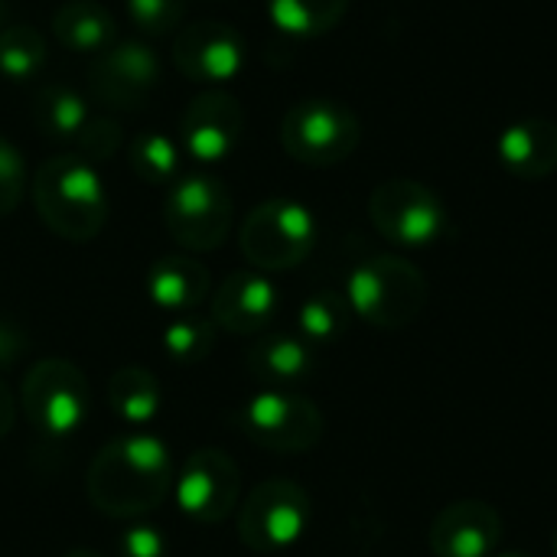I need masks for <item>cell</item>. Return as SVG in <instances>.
<instances>
[{
    "instance_id": "1",
    "label": "cell",
    "mask_w": 557,
    "mask_h": 557,
    "mask_svg": "<svg viewBox=\"0 0 557 557\" xmlns=\"http://www.w3.org/2000/svg\"><path fill=\"white\" fill-rule=\"evenodd\" d=\"M173 460L157 434L134 431L104 444L85 476L88 503L108 519H137L163 506L173 490Z\"/></svg>"
},
{
    "instance_id": "2",
    "label": "cell",
    "mask_w": 557,
    "mask_h": 557,
    "mask_svg": "<svg viewBox=\"0 0 557 557\" xmlns=\"http://www.w3.org/2000/svg\"><path fill=\"white\" fill-rule=\"evenodd\" d=\"M33 206L42 225L65 242H91L108 222L104 183L78 153H59L36 170Z\"/></svg>"
},
{
    "instance_id": "3",
    "label": "cell",
    "mask_w": 557,
    "mask_h": 557,
    "mask_svg": "<svg viewBox=\"0 0 557 557\" xmlns=\"http://www.w3.org/2000/svg\"><path fill=\"white\" fill-rule=\"evenodd\" d=\"M346 300L362 323L375 330H405L428 304V277L401 255H372L349 274Z\"/></svg>"
},
{
    "instance_id": "4",
    "label": "cell",
    "mask_w": 557,
    "mask_h": 557,
    "mask_svg": "<svg viewBox=\"0 0 557 557\" xmlns=\"http://www.w3.org/2000/svg\"><path fill=\"white\" fill-rule=\"evenodd\" d=\"M238 245L248 264L261 274L294 271L317 245V219L297 199H268L245 215Z\"/></svg>"
},
{
    "instance_id": "5",
    "label": "cell",
    "mask_w": 557,
    "mask_h": 557,
    "mask_svg": "<svg viewBox=\"0 0 557 557\" xmlns=\"http://www.w3.org/2000/svg\"><path fill=\"white\" fill-rule=\"evenodd\" d=\"M359 140L362 124L356 111L336 98H304L281 121V144L304 166H336L356 153Z\"/></svg>"
},
{
    "instance_id": "6",
    "label": "cell",
    "mask_w": 557,
    "mask_h": 557,
    "mask_svg": "<svg viewBox=\"0 0 557 557\" xmlns=\"http://www.w3.org/2000/svg\"><path fill=\"white\" fill-rule=\"evenodd\" d=\"M232 193L209 173L180 176L163 202V225L186 251H215L232 232Z\"/></svg>"
},
{
    "instance_id": "7",
    "label": "cell",
    "mask_w": 557,
    "mask_h": 557,
    "mask_svg": "<svg viewBox=\"0 0 557 557\" xmlns=\"http://www.w3.org/2000/svg\"><path fill=\"white\" fill-rule=\"evenodd\" d=\"M369 219L382 238L401 248H428L450 228L444 199L421 180H385L369 196Z\"/></svg>"
},
{
    "instance_id": "8",
    "label": "cell",
    "mask_w": 557,
    "mask_h": 557,
    "mask_svg": "<svg viewBox=\"0 0 557 557\" xmlns=\"http://www.w3.org/2000/svg\"><path fill=\"white\" fill-rule=\"evenodd\" d=\"M20 401L29 424L42 437L59 441L85 424L91 408V392L85 372L69 359H39L36 366H29L23 379Z\"/></svg>"
},
{
    "instance_id": "9",
    "label": "cell",
    "mask_w": 557,
    "mask_h": 557,
    "mask_svg": "<svg viewBox=\"0 0 557 557\" xmlns=\"http://www.w3.org/2000/svg\"><path fill=\"white\" fill-rule=\"evenodd\" d=\"M310 496L294 480H264L238 506V539L255 555L294 548L310 525Z\"/></svg>"
},
{
    "instance_id": "10",
    "label": "cell",
    "mask_w": 557,
    "mask_h": 557,
    "mask_svg": "<svg viewBox=\"0 0 557 557\" xmlns=\"http://www.w3.org/2000/svg\"><path fill=\"white\" fill-rule=\"evenodd\" d=\"M238 431L271 454H307L323 437V411L294 392L268 388L238 408Z\"/></svg>"
},
{
    "instance_id": "11",
    "label": "cell",
    "mask_w": 557,
    "mask_h": 557,
    "mask_svg": "<svg viewBox=\"0 0 557 557\" xmlns=\"http://www.w3.org/2000/svg\"><path fill=\"white\" fill-rule=\"evenodd\" d=\"M173 493H176L180 509L193 522L222 525L238 509V496H242L238 463L219 447L193 450L180 476L173 480Z\"/></svg>"
},
{
    "instance_id": "12",
    "label": "cell",
    "mask_w": 557,
    "mask_h": 557,
    "mask_svg": "<svg viewBox=\"0 0 557 557\" xmlns=\"http://www.w3.org/2000/svg\"><path fill=\"white\" fill-rule=\"evenodd\" d=\"M160 85V55L147 42H114L95 55L88 69V91L111 111H137Z\"/></svg>"
},
{
    "instance_id": "13",
    "label": "cell",
    "mask_w": 557,
    "mask_h": 557,
    "mask_svg": "<svg viewBox=\"0 0 557 557\" xmlns=\"http://www.w3.org/2000/svg\"><path fill=\"white\" fill-rule=\"evenodd\" d=\"M173 65L189 82H228L245 65V39L222 20L186 23L173 39Z\"/></svg>"
},
{
    "instance_id": "14",
    "label": "cell",
    "mask_w": 557,
    "mask_h": 557,
    "mask_svg": "<svg viewBox=\"0 0 557 557\" xmlns=\"http://www.w3.org/2000/svg\"><path fill=\"white\" fill-rule=\"evenodd\" d=\"M242 127H245L242 101L222 88H212L186 104L180 117V147L199 163H219L238 147Z\"/></svg>"
},
{
    "instance_id": "15",
    "label": "cell",
    "mask_w": 557,
    "mask_h": 557,
    "mask_svg": "<svg viewBox=\"0 0 557 557\" xmlns=\"http://www.w3.org/2000/svg\"><path fill=\"white\" fill-rule=\"evenodd\" d=\"M503 542V519L490 503L460 499L437 512L428 532L434 557H493Z\"/></svg>"
},
{
    "instance_id": "16",
    "label": "cell",
    "mask_w": 557,
    "mask_h": 557,
    "mask_svg": "<svg viewBox=\"0 0 557 557\" xmlns=\"http://www.w3.org/2000/svg\"><path fill=\"white\" fill-rule=\"evenodd\" d=\"M281 294L261 271H235L212 294V323L235 336H255L277 317Z\"/></svg>"
},
{
    "instance_id": "17",
    "label": "cell",
    "mask_w": 557,
    "mask_h": 557,
    "mask_svg": "<svg viewBox=\"0 0 557 557\" xmlns=\"http://www.w3.org/2000/svg\"><path fill=\"white\" fill-rule=\"evenodd\" d=\"M496 157L519 180H548L557 173V124L548 117L512 121L496 140Z\"/></svg>"
},
{
    "instance_id": "18",
    "label": "cell",
    "mask_w": 557,
    "mask_h": 557,
    "mask_svg": "<svg viewBox=\"0 0 557 557\" xmlns=\"http://www.w3.org/2000/svg\"><path fill=\"white\" fill-rule=\"evenodd\" d=\"M245 366L258 382L287 392L290 385H300L317 372V349L304 336L274 333L258 339L245 352Z\"/></svg>"
},
{
    "instance_id": "19",
    "label": "cell",
    "mask_w": 557,
    "mask_h": 557,
    "mask_svg": "<svg viewBox=\"0 0 557 557\" xmlns=\"http://www.w3.org/2000/svg\"><path fill=\"white\" fill-rule=\"evenodd\" d=\"M209 271L189 255H163L147 271V297L170 313H186L209 297Z\"/></svg>"
},
{
    "instance_id": "20",
    "label": "cell",
    "mask_w": 557,
    "mask_h": 557,
    "mask_svg": "<svg viewBox=\"0 0 557 557\" xmlns=\"http://www.w3.org/2000/svg\"><path fill=\"white\" fill-rule=\"evenodd\" d=\"M55 39L72 52H104L117 42V23L111 10L98 0H65L52 13Z\"/></svg>"
},
{
    "instance_id": "21",
    "label": "cell",
    "mask_w": 557,
    "mask_h": 557,
    "mask_svg": "<svg viewBox=\"0 0 557 557\" xmlns=\"http://www.w3.org/2000/svg\"><path fill=\"white\" fill-rule=\"evenodd\" d=\"M163 405L160 382L140 369V366H124L108 379V408L131 428H147Z\"/></svg>"
},
{
    "instance_id": "22",
    "label": "cell",
    "mask_w": 557,
    "mask_h": 557,
    "mask_svg": "<svg viewBox=\"0 0 557 557\" xmlns=\"http://www.w3.org/2000/svg\"><path fill=\"white\" fill-rule=\"evenodd\" d=\"M352 0H268L271 23L297 39H313L336 29Z\"/></svg>"
},
{
    "instance_id": "23",
    "label": "cell",
    "mask_w": 557,
    "mask_h": 557,
    "mask_svg": "<svg viewBox=\"0 0 557 557\" xmlns=\"http://www.w3.org/2000/svg\"><path fill=\"white\" fill-rule=\"evenodd\" d=\"M88 117L91 114H88L85 98L72 91L69 85H46L33 98V124L46 137H55V140L78 137Z\"/></svg>"
},
{
    "instance_id": "24",
    "label": "cell",
    "mask_w": 557,
    "mask_h": 557,
    "mask_svg": "<svg viewBox=\"0 0 557 557\" xmlns=\"http://www.w3.org/2000/svg\"><path fill=\"white\" fill-rule=\"evenodd\" d=\"M349 323H352V307L346 294L336 290H317L297 310V330L313 349L339 339L349 330Z\"/></svg>"
},
{
    "instance_id": "25",
    "label": "cell",
    "mask_w": 557,
    "mask_h": 557,
    "mask_svg": "<svg viewBox=\"0 0 557 557\" xmlns=\"http://www.w3.org/2000/svg\"><path fill=\"white\" fill-rule=\"evenodd\" d=\"M46 65V36L29 23H10L0 33V72L10 82H26Z\"/></svg>"
},
{
    "instance_id": "26",
    "label": "cell",
    "mask_w": 557,
    "mask_h": 557,
    "mask_svg": "<svg viewBox=\"0 0 557 557\" xmlns=\"http://www.w3.org/2000/svg\"><path fill=\"white\" fill-rule=\"evenodd\" d=\"M180 144L163 134V131H144L131 140V170L137 173V180L160 186L170 180H180Z\"/></svg>"
},
{
    "instance_id": "27",
    "label": "cell",
    "mask_w": 557,
    "mask_h": 557,
    "mask_svg": "<svg viewBox=\"0 0 557 557\" xmlns=\"http://www.w3.org/2000/svg\"><path fill=\"white\" fill-rule=\"evenodd\" d=\"M215 330L219 326L206 317H176L163 330V352L180 366H196L212 352Z\"/></svg>"
},
{
    "instance_id": "28",
    "label": "cell",
    "mask_w": 557,
    "mask_h": 557,
    "mask_svg": "<svg viewBox=\"0 0 557 557\" xmlns=\"http://www.w3.org/2000/svg\"><path fill=\"white\" fill-rule=\"evenodd\" d=\"M127 16L147 36H166L183 26L186 0H127Z\"/></svg>"
},
{
    "instance_id": "29",
    "label": "cell",
    "mask_w": 557,
    "mask_h": 557,
    "mask_svg": "<svg viewBox=\"0 0 557 557\" xmlns=\"http://www.w3.org/2000/svg\"><path fill=\"white\" fill-rule=\"evenodd\" d=\"M75 140H78V150H82L78 157H85L88 163H104L121 150L124 131H121V124L114 117H88Z\"/></svg>"
},
{
    "instance_id": "30",
    "label": "cell",
    "mask_w": 557,
    "mask_h": 557,
    "mask_svg": "<svg viewBox=\"0 0 557 557\" xmlns=\"http://www.w3.org/2000/svg\"><path fill=\"white\" fill-rule=\"evenodd\" d=\"M23 193H26V163L20 150L7 137H0V219L20 206Z\"/></svg>"
},
{
    "instance_id": "31",
    "label": "cell",
    "mask_w": 557,
    "mask_h": 557,
    "mask_svg": "<svg viewBox=\"0 0 557 557\" xmlns=\"http://www.w3.org/2000/svg\"><path fill=\"white\" fill-rule=\"evenodd\" d=\"M117 557H166V539L153 525H131L117 539Z\"/></svg>"
},
{
    "instance_id": "32",
    "label": "cell",
    "mask_w": 557,
    "mask_h": 557,
    "mask_svg": "<svg viewBox=\"0 0 557 557\" xmlns=\"http://www.w3.org/2000/svg\"><path fill=\"white\" fill-rule=\"evenodd\" d=\"M29 346V336L20 323L0 320V369H10Z\"/></svg>"
},
{
    "instance_id": "33",
    "label": "cell",
    "mask_w": 557,
    "mask_h": 557,
    "mask_svg": "<svg viewBox=\"0 0 557 557\" xmlns=\"http://www.w3.org/2000/svg\"><path fill=\"white\" fill-rule=\"evenodd\" d=\"M13 424H16V401H13L7 382L0 379V441L13 431Z\"/></svg>"
},
{
    "instance_id": "34",
    "label": "cell",
    "mask_w": 557,
    "mask_h": 557,
    "mask_svg": "<svg viewBox=\"0 0 557 557\" xmlns=\"http://www.w3.org/2000/svg\"><path fill=\"white\" fill-rule=\"evenodd\" d=\"M62 557H104V555H98V552H91V548H72V552H65Z\"/></svg>"
},
{
    "instance_id": "35",
    "label": "cell",
    "mask_w": 557,
    "mask_h": 557,
    "mask_svg": "<svg viewBox=\"0 0 557 557\" xmlns=\"http://www.w3.org/2000/svg\"><path fill=\"white\" fill-rule=\"evenodd\" d=\"M3 26H7V0H0V33H3Z\"/></svg>"
},
{
    "instance_id": "36",
    "label": "cell",
    "mask_w": 557,
    "mask_h": 557,
    "mask_svg": "<svg viewBox=\"0 0 557 557\" xmlns=\"http://www.w3.org/2000/svg\"><path fill=\"white\" fill-rule=\"evenodd\" d=\"M496 557H529V555H522V552H509V555H496Z\"/></svg>"
},
{
    "instance_id": "37",
    "label": "cell",
    "mask_w": 557,
    "mask_h": 557,
    "mask_svg": "<svg viewBox=\"0 0 557 557\" xmlns=\"http://www.w3.org/2000/svg\"><path fill=\"white\" fill-rule=\"evenodd\" d=\"M555 557H557V532H555Z\"/></svg>"
}]
</instances>
